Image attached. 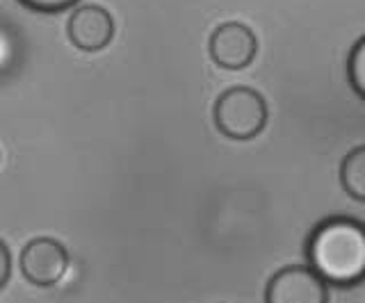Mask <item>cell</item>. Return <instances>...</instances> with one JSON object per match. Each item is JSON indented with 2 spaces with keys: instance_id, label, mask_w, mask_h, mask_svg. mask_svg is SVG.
I'll use <instances>...</instances> for the list:
<instances>
[{
  "instance_id": "30bf717a",
  "label": "cell",
  "mask_w": 365,
  "mask_h": 303,
  "mask_svg": "<svg viewBox=\"0 0 365 303\" xmlns=\"http://www.w3.org/2000/svg\"><path fill=\"white\" fill-rule=\"evenodd\" d=\"M9 272H11V257H9V249L5 246V242L0 240V289L7 285L9 280Z\"/></svg>"
},
{
  "instance_id": "ba28073f",
  "label": "cell",
  "mask_w": 365,
  "mask_h": 303,
  "mask_svg": "<svg viewBox=\"0 0 365 303\" xmlns=\"http://www.w3.org/2000/svg\"><path fill=\"white\" fill-rule=\"evenodd\" d=\"M347 78L359 98L365 100V37H361L349 53L347 60Z\"/></svg>"
},
{
  "instance_id": "8992f818",
  "label": "cell",
  "mask_w": 365,
  "mask_h": 303,
  "mask_svg": "<svg viewBox=\"0 0 365 303\" xmlns=\"http://www.w3.org/2000/svg\"><path fill=\"white\" fill-rule=\"evenodd\" d=\"M66 32L76 48L85 53H98L114 37V21L108 9L98 5H85L71 14Z\"/></svg>"
},
{
  "instance_id": "5b68a950",
  "label": "cell",
  "mask_w": 365,
  "mask_h": 303,
  "mask_svg": "<svg viewBox=\"0 0 365 303\" xmlns=\"http://www.w3.org/2000/svg\"><path fill=\"white\" fill-rule=\"evenodd\" d=\"M258 41L254 30L242 23H224L210 37V58L226 71H242L254 62Z\"/></svg>"
},
{
  "instance_id": "9c48e42d",
  "label": "cell",
  "mask_w": 365,
  "mask_h": 303,
  "mask_svg": "<svg viewBox=\"0 0 365 303\" xmlns=\"http://www.w3.org/2000/svg\"><path fill=\"white\" fill-rule=\"evenodd\" d=\"M28 9L34 12H64V9L73 7L78 0H19Z\"/></svg>"
},
{
  "instance_id": "52a82bcc",
  "label": "cell",
  "mask_w": 365,
  "mask_h": 303,
  "mask_svg": "<svg viewBox=\"0 0 365 303\" xmlns=\"http://www.w3.org/2000/svg\"><path fill=\"white\" fill-rule=\"evenodd\" d=\"M340 185L354 198L365 203V146L347 153L340 164Z\"/></svg>"
},
{
  "instance_id": "3957f363",
  "label": "cell",
  "mask_w": 365,
  "mask_h": 303,
  "mask_svg": "<svg viewBox=\"0 0 365 303\" xmlns=\"http://www.w3.org/2000/svg\"><path fill=\"white\" fill-rule=\"evenodd\" d=\"M265 303H329L327 283L311 267H283L267 283Z\"/></svg>"
},
{
  "instance_id": "6da1fadb",
  "label": "cell",
  "mask_w": 365,
  "mask_h": 303,
  "mask_svg": "<svg viewBox=\"0 0 365 303\" xmlns=\"http://www.w3.org/2000/svg\"><path fill=\"white\" fill-rule=\"evenodd\" d=\"M308 267L327 285L349 287L365 280V223L351 217H329L311 233Z\"/></svg>"
},
{
  "instance_id": "277c9868",
  "label": "cell",
  "mask_w": 365,
  "mask_h": 303,
  "mask_svg": "<svg viewBox=\"0 0 365 303\" xmlns=\"http://www.w3.org/2000/svg\"><path fill=\"white\" fill-rule=\"evenodd\" d=\"M68 267V253L64 246L51 238H37L21 251V272L32 285L51 287L60 280Z\"/></svg>"
},
{
  "instance_id": "7a4b0ae2",
  "label": "cell",
  "mask_w": 365,
  "mask_h": 303,
  "mask_svg": "<svg viewBox=\"0 0 365 303\" xmlns=\"http://www.w3.org/2000/svg\"><path fill=\"white\" fill-rule=\"evenodd\" d=\"M269 110L260 92L251 87H231L215 103V126L235 142L256 139L267 126Z\"/></svg>"
},
{
  "instance_id": "8fae6325",
  "label": "cell",
  "mask_w": 365,
  "mask_h": 303,
  "mask_svg": "<svg viewBox=\"0 0 365 303\" xmlns=\"http://www.w3.org/2000/svg\"><path fill=\"white\" fill-rule=\"evenodd\" d=\"M0 160H3V155H0Z\"/></svg>"
}]
</instances>
